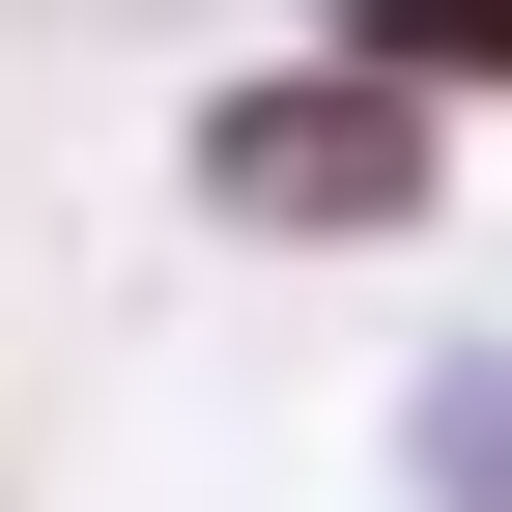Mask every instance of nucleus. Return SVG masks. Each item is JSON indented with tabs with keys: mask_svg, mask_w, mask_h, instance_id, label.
I'll return each instance as SVG.
<instances>
[{
	"mask_svg": "<svg viewBox=\"0 0 512 512\" xmlns=\"http://www.w3.org/2000/svg\"><path fill=\"white\" fill-rule=\"evenodd\" d=\"M370 86H512V0H370Z\"/></svg>",
	"mask_w": 512,
	"mask_h": 512,
	"instance_id": "2",
	"label": "nucleus"
},
{
	"mask_svg": "<svg viewBox=\"0 0 512 512\" xmlns=\"http://www.w3.org/2000/svg\"><path fill=\"white\" fill-rule=\"evenodd\" d=\"M200 171H228L256 228H399L427 86H370V57H313V86H228V114H200Z\"/></svg>",
	"mask_w": 512,
	"mask_h": 512,
	"instance_id": "1",
	"label": "nucleus"
}]
</instances>
